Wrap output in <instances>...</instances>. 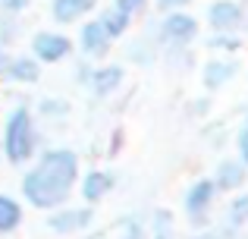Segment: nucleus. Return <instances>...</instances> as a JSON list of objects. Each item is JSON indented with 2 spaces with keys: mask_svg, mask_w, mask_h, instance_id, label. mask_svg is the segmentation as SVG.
<instances>
[{
  "mask_svg": "<svg viewBox=\"0 0 248 239\" xmlns=\"http://www.w3.org/2000/svg\"><path fill=\"white\" fill-rule=\"evenodd\" d=\"M79 183V154L73 148H47L22 176V198L38 211H54L69 202Z\"/></svg>",
  "mask_w": 248,
  "mask_h": 239,
  "instance_id": "f257e3e1",
  "label": "nucleus"
},
{
  "mask_svg": "<svg viewBox=\"0 0 248 239\" xmlns=\"http://www.w3.org/2000/svg\"><path fill=\"white\" fill-rule=\"evenodd\" d=\"M0 148H3V160L13 167L29 164L38 151H41V135H38L35 117L25 104L13 107L10 117L3 120V129H0Z\"/></svg>",
  "mask_w": 248,
  "mask_h": 239,
  "instance_id": "f03ea898",
  "label": "nucleus"
},
{
  "mask_svg": "<svg viewBox=\"0 0 248 239\" xmlns=\"http://www.w3.org/2000/svg\"><path fill=\"white\" fill-rule=\"evenodd\" d=\"M217 186H214V179H195L192 186H188V192H186V214H188V221L195 223V227H204L207 223V214H211V208H214V202H217Z\"/></svg>",
  "mask_w": 248,
  "mask_h": 239,
  "instance_id": "7ed1b4c3",
  "label": "nucleus"
},
{
  "mask_svg": "<svg viewBox=\"0 0 248 239\" xmlns=\"http://www.w3.org/2000/svg\"><path fill=\"white\" fill-rule=\"evenodd\" d=\"M198 35V19L192 13H182V10H170L160 22V38L167 44H176V48H186V44L195 41Z\"/></svg>",
  "mask_w": 248,
  "mask_h": 239,
  "instance_id": "20e7f679",
  "label": "nucleus"
},
{
  "mask_svg": "<svg viewBox=\"0 0 248 239\" xmlns=\"http://www.w3.org/2000/svg\"><path fill=\"white\" fill-rule=\"evenodd\" d=\"M0 76L19 85H31L41 79V63L35 57H22V54H10L6 48H0Z\"/></svg>",
  "mask_w": 248,
  "mask_h": 239,
  "instance_id": "39448f33",
  "label": "nucleus"
},
{
  "mask_svg": "<svg viewBox=\"0 0 248 239\" xmlns=\"http://www.w3.org/2000/svg\"><path fill=\"white\" fill-rule=\"evenodd\" d=\"M73 54V41L63 32H38L31 38V57L38 63H60Z\"/></svg>",
  "mask_w": 248,
  "mask_h": 239,
  "instance_id": "423d86ee",
  "label": "nucleus"
},
{
  "mask_svg": "<svg viewBox=\"0 0 248 239\" xmlns=\"http://www.w3.org/2000/svg\"><path fill=\"white\" fill-rule=\"evenodd\" d=\"M207 25L214 32H239L245 25V6L239 0H214L207 6Z\"/></svg>",
  "mask_w": 248,
  "mask_h": 239,
  "instance_id": "0eeeda50",
  "label": "nucleus"
},
{
  "mask_svg": "<svg viewBox=\"0 0 248 239\" xmlns=\"http://www.w3.org/2000/svg\"><path fill=\"white\" fill-rule=\"evenodd\" d=\"M91 221H94V214H91L88 205H82V208H66V205H60V208L50 211L47 227L54 230V233H82V230L91 227Z\"/></svg>",
  "mask_w": 248,
  "mask_h": 239,
  "instance_id": "6e6552de",
  "label": "nucleus"
},
{
  "mask_svg": "<svg viewBox=\"0 0 248 239\" xmlns=\"http://www.w3.org/2000/svg\"><path fill=\"white\" fill-rule=\"evenodd\" d=\"M110 48H113V38L107 35V29L101 25V19H91V22L82 25V32H79V50L88 57V60H101V57H107Z\"/></svg>",
  "mask_w": 248,
  "mask_h": 239,
  "instance_id": "1a4fd4ad",
  "label": "nucleus"
},
{
  "mask_svg": "<svg viewBox=\"0 0 248 239\" xmlns=\"http://www.w3.org/2000/svg\"><path fill=\"white\" fill-rule=\"evenodd\" d=\"M123 79H126V73H123V66H97L88 73V79H85V85L91 88V95L94 98H110V95L116 92V88L123 85Z\"/></svg>",
  "mask_w": 248,
  "mask_h": 239,
  "instance_id": "9d476101",
  "label": "nucleus"
},
{
  "mask_svg": "<svg viewBox=\"0 0 248 239\" xmlns=\"http://www.w3.org/2000/svg\"><path fill=\"white\" fill-rule=\"evenodd\" d=\"M113 186H116V176L110 170H88L82 176V198H85V205H97L101 198H107Z\"/></svg>",
  "mask_w": 248,
  "mask_h": 239,
  "instance_id": "9b49d317",
  "label": "nucleus"
},
{
  "mask_svg": "<svg viewBox=\"0 0 248 239\" xmlns=\"http://www.w3.org/2000/svg\"><path fill=\"white\" fill-rule=\"evenodd\" d=\"M97 6V0H50V16L57 25H73Z\"/></svg>",
  "mask_w": 248,
  "mask_h": 239,
  "instance_id": "f8f14e48",
  "label": "nucleus"
},
{
  "mask_svg": "<svg viewBox=\"0 0 248 239\" xmlns=\"http://www.w3.org/2000/svg\"><path fill=\"white\" fill-rule=\"evenodd\" d=\"M248 176V167L242 164V160H220L217 173H214V186H217V192H236L239 186L245 183Z\"/></svg>",
  "mask_w": 248,
  "mask_h": 239,
  "instance_id": "ddd939ff",
  "label": "nucleus"
},
{
  "mask_svg": "<svg viewBox=\"0 0 248 239\" xmlns=\"http://www.w3.org/2000/svg\"><path fill=\"white\" fill-rule=\"evenodd\" d=\"M236 73H239V63L236 60H211L204 66V73H201V79H204L207 92H217V88H223Z\"/></svg>",
  "mask_w": 248,
  "mask_h": 239,
  "instance_id": "4468645a",
  "label": "nucleus"
},
{
  "mask_svg": "<svg viewBox=\"0 0 248 239\" xmlns=\"http://www.w3.org/2000/svg\"><path fill=\"white\" fill-rule=\"evenodd\" d=\"M22 223V205L16 202L13 195L0 192V233H13Z\"/></svg>",
  "mask_w": 248,
  "mask_h": 239,
  "instance_id": "2eb2a0df",
  "label": "nucleus"
},
{
  "mask_svg": "<svg viewBox=\"0 0 248 239\" xmlns=\"http://www.w3.org/2000/svg\"><path fill=\"white\" fill-rule=\"evenodd\" d=\"M97 19H101V25L107 29V35L113 38V41H116V38H123L129 32V25H132V16H129V13H123V10H116V6L104 10Z\"/></svg>",
  "mask_w": 248,
  "mask_h": 239,
  "instance_id": "dca6fc26",
  "label": "nucleus"
},
{
  "mask_svg": "<svg viewBox=\"0 0 248 239\" xmlns=\"http://www.w3.org/2000/svg\"><path fill=\"white\" fill-rule=\"evenodd\" d=\"M207 48H211V50H226V54H236V50L242 48V41H239L236 32H214L211 41H207Z\"/></svg>",
  "mask_w": 248,
  "mask_h": 239,
  "instance_id": "f3484780",
  "label": "nucleus"
},
{
  "mask_svg": "<svg viewBox=\"0 0 248 239\" xmlns=\"http://www.w3.org/2000/svg\"><path fill=\"white\" fill-rule=\"evenodd\" d=\"M226 221H230V227H242V223H248V192L245 195H236L230 205V211H226Z\"/></svg>",
  "mask_w": 248,
  "mask_h": 239,
  "instance_id": "a211bd4d",
  "label": "nucleus"
},
{
  "mask_svg": "<svg viewBox=\"0 0 248 239\" xmlns=\"http://www.w3.org/2000/svg\"><path fill=\"white\" fill-rule=\"evenodd\" d=\"M69 113V101L63 98H44L41 101V117L44 120H63Z\"/></svg>",
  "mask_w": 248,
  "mask_h": 239,
  "instance_id": "6ab92c4d",
  "label": "nucleus"
},
{
  "mask_svg": "<svg viewBox=\"0 0 248 239\" xmlns=\"http://www.w3.org/2000/svg\"><path fill=\"white\" fill-rule=\"evenodd\" d=\"M16 35H19V22L10 13H3V16H0V48H10Z\"/></svg>",
  "mask_w": 248,
  "mask_h": 239,
  "instance_id": "aec40b11",
  "label": "nucleus"
},
{
  "mask_svg": "<svg viewBox=\"0 0 248 239\" xmlns=\"http://www.w3.org/2000/svg\"><path fill=\"white\" fill-rule=\"evenodd\" d=\"M236 148H239V160L248 167V113H245V120H242L239 135H236Z\"/></svg>",
  "mask_w": 248,
  "mask_h": 239,
  "instance_id": "412c9836",
  "label": "nucleus"
},
{
  "mask_svg": "<svg viewBox=\"0 0 248 239\" xmlns=\"http://www.w3.org/2000/svg\"><path fill=\"white\" fill-rule=\"evenodd\" d=\"M170 221H173V217H170L167 211H157V214H154V239H170Z\"/></svg>",
  "mask_w": 248,
  "mask_h": 239,
  "instance_id": "4be33fe9",
  "label": "nucleus"
},
{
  "mask_svg": "<svg viewBox=\"0 0 248 239\" xmlns=\"http://www.w3.org/2000/svg\"><path fill=\"white\" fill-rule=\"evenodd\" d=\"M123 239H145V227L135 217H126L123 221Z\"/></svg>",
  "mask_w": 248,
  "mask_h": 239,
  "instance_id": "5701e85b",
  "label": "nucleus"
},
{
  "mask_svg": "<svg viewBox=\"0 0 248 239\" xmlns=\"http://www.w3.org/2000/svg\"><path fill=\"white\" fill-rule=\"evenodd\" d=\"M145 3H148V0H113V6H116V10L129 13V16H135L139 10H145Z\"/></svg>",
  "mask_w": 248,
  "mask_h": 239,
  "instance_id": "b1692460",
  "label": "nucleus"
},
{
  "mask_svg": "<svg viewBox=\"0 0 248 239\" xmlns=\"http://www.w3.org/2000/svg\"><path fill=\"white\" fill-rule=\"evenodd\" d=\"M29 3H31V0H0V10L10 13V16H16V13L29 10Z\"/></svg>",
  "mask_w": 248,
  "mask_h": 239,
  "instance_id": "393cba45",
  "label": "nucleus"
},
{
  "mask_svg": "<svg viewBox=\"0 0 248 239\" xmlns=\"http://www.w3.org/2000/svg\"><path fill=\"white\" fill-rule=\"evenodd\" d=\"M186 3H188V0H157V6H160L164 13H170V10H182Z\"/></svg>",
  "mask_w": 248,
  "mask_h": 239,
  "instance_id": "a878e982",
  "label": "nucleus"
},
{
  "mask_svg": "<svg viewBox=\"0 0 248 239\" xmlns=\"http://www.w3.org/2000/svg\"><path fill=\"white\" fill-rule=\"evenodd\" d=\"M207 107H211V101L204 98V101H198V104H192V111H195V113L201 117V113H207Z\"/></svg>",
  "mask_w": 248,
  "mask_h": 239,
  "instance_id": "bb28decb",
  "label": "nucleus"
},
{
  "mask_svg": "<svg viewBox=\"0 0 248 239\" xmlns=\"http://www.w3.org/2000/svg\"><path fill=\"white\" fill-rule=\"evenodd\" d=\"M0 160H3V148H0Z\"/></svg>",
  "mask_w": 248,
  "mask_h": 239,
  "instance_id": "cd10ccee",
  "label": "nucleus"
}]
</instances>
